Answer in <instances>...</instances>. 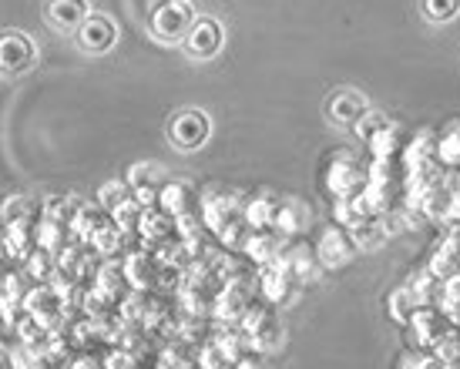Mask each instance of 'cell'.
<instances>
[{
    "instance_id": "44dd1931",
    "label": "cell",
    "mask_w": 460,
    "mask_h": 369,
    "mask_svg": "<svg viewBox=\"0 0 460 369\" xmlns=\"http://www.w3.org/2000/svg\"><path fill=\"white\" fill-rule=\"evenodd\" d=\"M363 115H367V101L353 91H340L330 101V118L340 127H353Z\"/></svg>"
},
{
    "instance_id": "cb8c5ba5",
    "label": "cell",
    "mask_w": 460,
    "mask_h": 369,
    "mask_svg": "<svg viewBox=\"0 0 460 369\" xmlns=\"http://www.w3.org/2000/svg\"><path fill=\"white\" fill-rule=\"evenodd\" d=\"M276 212H279V202L269 198V195H259V198H249V202H245L243 218L252 229H272V225H276Z\"/></svg>"
},
{
    "instance_id": "836d02e7",
    "label": "cell",
    "mask_w": 460,
    "mask_h": 369,
    "mask_svg": "<svg viewBox=\"0 0 460 369\" xmlns=\"http://www.w3.org/2000/svg\"><path fill=\"white\" fill-rule=\"evenodd\" d=\"M363 218H367V215L359 212L353 198H336V202H332V222H336V225L353 229V225H357V222H363Z\"/></svg>"
},
{
    "instance_id": "8d00e7d4",
    "label": "cell",
    "mask_w": 460,
    "mask_h": 369,
    "mask_svg": "<svg viewBox=\"0 0 460 369\" xmlns=\"http://www.w3.org/2000/svg\"><path fill=\"white\" fill-rule=\"evenodd\" d=\"M135 189H158V179H155V165H131L128 179H125Z\"/></svg>"
},
{
    "instance_id": "d6986e66",
    "label": "cell",
    "mask_w": 460,
    "mask_h": 369,
    "mask_svg": "<svg viewBox=\"0 0 460 369\" xmlns=\"http://www.w3.org/2000/svg\"><path fill=\"white\" fill-rule=\"evenodd\" d=\"M450 202H454V189L447 185V179L437 181L434 189L423 195L420 202V215L437 222V225H447L450 222Z\"/></svg>"
},
{
    "instance_id": "f1b7e54d",
    "label": "cell",
    "mask_w": 460,
    "mask_h": 369,
    "mask_svg": "<svg viewBox=\"0 0 460 369\" xmlns=\"http://www.w3.org/2000/svg\"><path fill=\"white\" fill-rule=\"evenodd\" d=\"M141 212H145V208H141L135 198H128V202H121L115 212H111V222L131 239V235H138V229H141Z\"/></svg>"
},
{
    "instance_id": "1f68e13d",
    "label": "cell",
    "mask_w": 460,
    "mask_h": 369,
    "mask_svg": "<svg viewBox=\"0 0 460 369\" xmlns=\"http://www.w3.org/2000/svg\"><path fill=\"white\" fill-rule=\"evenodd\" d=\"M434 356L440 366H460V332L450 329L440 343L434 346Z\"/></svg>"
},
{
    "instance_id": "8fae6325",
    "label": "cell",
    "mask_w": 460,
    "mask_h": 369,
    "mask_svg": "<svg viewBox=\"0 0 460 369\" xmlns=\"http://www.w3.org/2000/svg\"><path fill=\"white\" fill-rule=\"evenodd\" d=\"M205 138H208V118H205L202 111H181V115L172 121V141L179 145L181 152L202 148Z\"/></svg>"
},
{
    "instance_id": "8992f818",
    "label": "cell",
    "mask_w": 460,
    "mask_h": 369,
    "mask_svg": "<svg viewBox=\"0 0 460 369\" xmlns=\"http://www.w3.org/2000/svg\"><path fill=\"white\" fill-rule=\"evenodd\" d=\"M367 185V168H359L349 158H332L326 165V191L332 198H353Z\"/></svg>"
},
{
    "instance_id": "277c9868",
    "label": "cell",
    "mask_w": 460,
    "mask_h": 369,
    "mask_svg": "<svg viewBox=\"0 0 460 369\" xmlns=\"http://www.w3.org/2000/svg\"><path fill=\"white\" fill-rule=\"evenodd\" d=\"M249 306L252 303H249V286H245V279H229L222 282V289L216 293L212 319H218L222 326H235V322H243Z\"/></svg>"
},
{
    "instance_id": "30bf717a",
    "label": "cell",
    "mask_w": 460,
    "mask_h": 369,
    "mask_svg": "<svg viewBox=\"0 0 460 369\" xmlns=\"http://www.w3.org/2000/svg\"><path fill=\"white\" fill-rule=\"evenodd\" d=\"M357 252V245L349 239V232L343 225H332L320 235V245H316V255H320V266L326 268H343Z\"/></svg>"
},
{
    "instance_id": "7402d4cb",
    "label": "cell",
    "mask_w": 460,
    "mask_h": 369,
    "mask_svg": "<svg viewBox=\"0 0 460 369\" xmlns=\"http://www.w3.org/2000/svg\"><path fill=\"white\" fill-rule=\"evenodd\" d=\"M91 249H94V255H102V259H115V255L125 252V245H128V235L118 229L115 222L108 218L102 229L91 235Z\"/></svg>"
},
{
    "instance_id": "d590c367",
    "label": "cell",
    "mask_w": 460,
    "mask_h": 369,
    "mask_svg": "<svg viewBox=\"0 0 460 369\" xmlns=\"http://www.w3.org/2000/svg\"><path fill=\"white\" fill-rule=\"evenodd\" d=\"M0 218H4V225H7V222H17V218H31V205H27V198H21V195L4 198V205H0Z\"/></svg>"
},
{
    "instance_id": "83f0119b",
    "label": "cell",
    "mask_w": 460,
    "mask_h": 369,
    "mask_svg": "<svg viewBox=\"0 0 460 369\" xmlns=\"http://www.w3.org/2000/svg\"><path fill=\"white\" fill-rule=\"evenodd\" d=\"M306 225V208H299L296 202H279V212H276V225L272 229L279 232V235H299Z\"/></svg>"
},
{
    "instance_id": "e0dca14e",
    "label": "cell",
    "mask_w": 460,
    "mask_h": 369,
    "mask_svg": "<svg viewBox=\"0 0 460 369\" xmlns=\"http://www.w3.org/2000/svg\"><path fill=\"white\" fill-rule=\"evenodd\" d=\"M141 242H162V239H175L179 232H175V215H168L162 205H155V208H145L141 212Z\"/></svg>"
},
{
    "instance_id": "d6a6232c",
    "label": "cell",
    "mask_w": 460,
    "mask_h": 369,
    "mask_svg": "<svg viewBox=\"0 0 460 369\" xmlns=\"http://www.w3.org/2000/svg\"><path fill=\"white\" fill-rule=\"evenodd\" d=\"M457 11H460V0H423V17L434 21V24L454 21Z\"/></svg>"
},
{
    "instance_id": "52a82bcc",
    "label": "cell",
    "mask_w": 460,
    "mask_h": 369,
    "mask_svg": "<svg viewBox=\"0 0 460 369\" xmlns=\"http://www.w3.org/2000/svg\"><path fill=\"white\" fill-rule=\"evenodd\" d=\"M38 61L34 44L24 34H0V75H24Z\"/></svg>"
},
{
    "instance_id": "f35d334b",
    "label": "cell",
    "mask_w": 460,
    "mask_h": 369,
    "mask_svg": "<svg viewBox=\"0 0 460 369\" xmlns=\"http://www.w3.org/2000/svg\"><path fill=\"white\" fill-rule=\"evenodd\" d=\"M181 4H189V7H195V4H199V0H181Z\"/></svg>"
},
{
    "instance_id": "5bb4252c",
    "label": "cell",
    "mask_w": 460,
    "mask_h": 369,
    "mask_svg": "<svg viewBox=\"0 0 460 369\" xmlns=\"http://www.w3.org/2000/svg\"><path fill=\"white\" fill-rule=\"evenodd\" d=\"M218 48H222V24L208 21V17L195 21L189 38H185V51L192 57H216Z\"/></svg>"
},
{
    "instance_id": "ac0fdd59",
    "label": "cell",
    "mask_w": 460,
    "mask_h": 369,
    "mask_svg": "<svg viewBox=\"0 0 460 369\" xmlns=\"http://www.w3.org/2000/svg\"><path fill=\"white\" fill-rule=\"evenodd\" d=\"M88 21V4L84 0H48V24L61 31H77Z\"/></svg>"
},
{
    "instance_id": "6da1fadb",
    "label": "cell",
    "mask_w": 460,
    "mask_h": 369,
    "mask_svg": "<svg viewBox=\"0 0 460 369\" xmlns=\"http://www.w3.org/2000/svg\"><path fill=\"white\" fill-rule=\"evenodd\" d=\"M192 7L181 4V0H162L158 7L152 11V31L158 40L165 44H179V40L189 38L192 31Z\"/></svg>"
},
{
    "instance_id": "d4e9b609",
    "label": "cell",
    "mask_w": 460,
    "mask_h": 369,
    "mask_svg": "<svg viewBox=\"0 0 460 369\" xmlns=\"http://www.w3.org/2000/svg\"><path fill=\"white\" fill-rule=\"evenodd\" d=\"M108 218L98 212V208H91V205H75V212H71V235H77L81 242H91V235L102 229Z\"/></svg>"
},
{
    "instance_id": "4dcf8cb0",
    "label": "cell",
    "mask_w": 460,
    "mask_h": 369,
    "mask_svg": "<svg viewBox=\"0 0 460 369\" xmlns=\"http://www.w3.org/2000/svg\"><path fill=\"white\" fill-rule=\"evenodd\" d=\"M413 309H417V295L410 293V286H403V289H396V293L390 295V319H394V322L407 326L410 316H413Z\"/></svg>"
},
{
    "instance_id": "f546056e",
    "label": "cell",
    "mask_w": 460,
    "mask_h": 369,
    "mask_svg": "<svg viewBox=\"0 0 460 369\" xmlns=\"http://www.w3.org/2000/svg\"><path fill=\"white\" fill-rule=\"evenodd\" d=\"M131 198V185L128 181H104L102 189H98V208L104 212H115L121 202H128Z\"/></svg>"
},
{
    "instance_id": "9c48e42d",
    "label": "cell",
    "mask_w": 460,
    "mask_h": 369,
    "mask_svg": "<svg viewBox=\"0 0 460 369\" xmlns=\"http://www.w3.org/2000/svg\"><path fill=\"white\" fill-rule=\"evenodd\" d=\"M279 268H286L289 276H293L296 282H316V276H320V255L313 252V249H306V245H286L276 259H272Z\"/></svg>"
},
{
    "instance_id": "2e32d148",
    "label": "cell",
    "mask_w": 460,
    "mask_h": 369,
    "mask_svg": "<svg viewBox=\"0 0 460 369\" xmlns=\"http://www.w3.org/2000/svg\"><path fill=\"white\" fill-rule=\"evenodd\" d=\"M118 38V31L115 24L108 21V17H91L88 13V21L77 27V40H81V48H88V51H108L111 44H115Z\"/></svg>"
},
{
    "instance_id": "4316f807",
    "label": "cell",
    "mask_w": 460,
    "mask_h": 369,
    "mask_svg": "<svg viewBox=\"0 0 460 369\" xmlns=\"http://www.w3.org/2000/svg\"><path fill=\"white\" fill-rule=\"evenodd\" d=\"M440 286H444V279H437L430 268H423V272H417V276L410 279V293L417 295V306H437Z\"/></svg>"
},
{
    "instance_id": "3957f363",
    "label": "cell",
    "mask_w": 460,
    "mask_h": 369,
    "mask_svg": "<svg viewBox=\"0 0 460 369\" xmlns=\"http://www.w3.org/2000/svg\"><path fill=\"white\" fill-rule=\"evenodd\" d=\"M239 326L245 329V336L252 339V346H256L259 353H269V349L279 346L282 326H279V319H276V312H272L269 306H249Z\"/></svg>"
},
{
    "instance_id": "7c38bea8",
    "label": "cell",
    "mask_w": 460,
    "mask_h": 369,
    "mask_svg": "<svg viewBox=\"0 0 460 369\" xmlns=\"http://www.w3.org/2000/svg\"><path fill=\"white\" fill-rule=\"evenodd\" d=\"M259 289H262L269 306H282V303H289V299H293L296 279L286 272V268L276 266V262H269V266L259 268Z\"/></svg>"
},
{
    "instance_id": "603a6c76",
    "label": "cell",
    "mask_w": 460,
    "mask_h": 369,
    "mask_svg": "<svg viewBox=\"0 0 460 369\" xmlns=\"http://www.w3.org/2000/svg\"><path fill=\"white\" fill-rule=\"evenodd\" d=\"M437 162L447 171H460V121L447 125L437 135Z\"/></svg>"
},
{
    "instance_id": "9a60e30c",
    "label": "cell",
    "mask_w": 460,
    "mask_h": 369,
    "mask_svg": "<svg viewBox=\"0 0 460 369\" xmlns=\"http://www.w3.org/2000/svg\"><path fill=\"white\" fill-rule=\"evenodd\" d=\"M158 205L175 218L192 215L195 208H199V195H195L192 185H185V181H165V185L158 189Z\"/></svg>"
},
{
    "instance_id": "5b68a950",
    "label": "cell",
    "mask_w": 460,
    "mask_h": 369,
    "mask_svg": "<svg viewBox=\"0 0 460 369\" xmlns=\"http://www.w3.org/2000/svg\"><path fill=\"white\" fill-rule=\"evenodd\" d=\"M199 208H202V225L218 235L229 222L243 218L245 202H239V195H229V191H208L199 202Z\"/></svg>"
},
{
    "instance_id": "484cf974",
    "label": "cell",
    "mask_w": 460,
    "mask_h": 369,
    "mask_svg": "<svg viewBox=\"0 0 460 369\" xmlns=\"http://www.w3.org/2000/svg\"><path fill=\"white\" fill-rule=\"evenodd\" d=\"M346 232H349V239H353V245H357L359 252H370V249L386 242V232L380 225V218H363V222H357L353 229Z\"/></svg>"
},
{
    "instance_id": "7a4b0ae2",
    "label": "cell",
    "mask_w": 460,
    "mask_h": 369,
    "mask_svg": "<svg viewBox=\"0 0 460 369\" xmlns=\"http://www.w3.org/2000/svg\"><path fill=\"white\" fill-rule=\"evenodd\" d=\"M407 329L413 332V343L423 346V349H434L450 329H454V322L447 319V312L440 306H417L413 309V316H410Z\"/></svg>"
},
{
    "instance_id": "74e56055",
    "label": "cell",
    "mask_w": 460,
    "mask_h": 369,
    "mask_svg": "<svg viewBox=\"0 0 460 369\" xmlns=\"http://www.w3.org/2000/svg\"><path fill=\"white\" fill-rule=\"evenodd\" d=\"M11 363H13L11 353H4V349H0V366H11Z\"/></svg>"
},
{
    "instance_id": "ffe728a7",
    "label": "cell",
    "mask_w": 460,
    "mask_h": 369,
    "mask_svg": "<svg viewBox=\"0 0 460 369\" xmlns=\"http://www.w3.org/2000/svg\"><path fill=\"white\" fill-rule=\"evenodd\" d=\"M367 148H370V158H400L403 148H407V135H403V127L390 121V125L380 127V131L367 141Z\"/></svg>"
},
{
    "instance_id": "e575fe53",
    "label": "cell",
    "mask_w": 460,
    "mask_h": 369,
    "mask_svg": "<svg viewBox=\"0 0 460 369\" xmlns=\"http://www.w3.org/2000/svg\"><path fill=\"white\" fill-rule=\"evenodd\" d=\"M386 125H390V118H386V115H380V111H367V115H363L357 125H353V131H357L363 141H370L373 135H376L380 127H386Z\"/></svg>"
},
{
    "instance_id": "4fadbf2b",
    "label": "cell",
    "mask_w": 460,
    "mask_h": 369,
    "mask_svg": "<svg viewBox=\"0 0 460 369\" xmlns=\"http://www.w3.org/2000/svg\"><path fill=\"white\" fill-rule=\"evenodd\" d=\"M282 239H286V235H279L276 229H252V235L245 239L243 255L256 268H262V266H269V262H272L282 249H286V242H282Z\"/></svg>"
},
{
    "instance_id": "ba28073f",
    "label": "cell",
    "mask_w": 460,
    "mask_h": 369,
    "mask_svg": "<svg viewBox=\"0 0 460 369\" xmlns=\"http://www.w3.org/2000/svg\"><path fill=\"white\" fill-rule=\"evenodd\" d=\"M125 279H128L131 289H141V293H152L158 289V276H162V262L155 259L148 249H141V252H128L125 255Z\"/></svg>"
}]
</instances>
